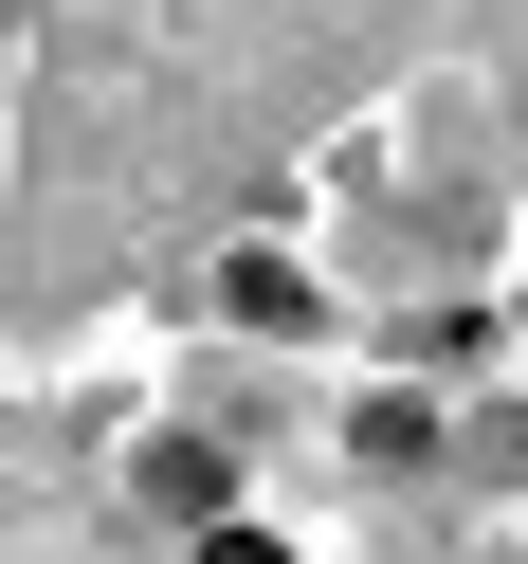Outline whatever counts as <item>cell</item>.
<instances>
[{
	"label": "cell",
	"mask_w": 528,
	"mask_h": 564,
	"mask_svg": "<svg viewBox=\"0 0 528 564\" xmlns=\"http://www.w3.org/2000/svg\"><path fill=\"white\" fill-rule=\"evenodd\" d=\"M219 491H237V455H219V437H164V455H147V510H164V528H237Z\"/></svg>",
	"instance_id": "cell-1"
},
{
	"label": "cell",
	"mask_w": 528,
	"mask_h": 564,
	"mask_svg": "<svg viewBox=\"0 0 528 564\" xmlns=\"http://www.w3.org/2000/svg\"><path fill=\"white\" fill-rule=\"evenodd\" d=\"M219 310H237V328H310V273H273V256H237V273H219Z\"/></svg>",
	"instance_id": "cell-2"
},
{
	"label": "cell",
	"mask_w": 528,
	"mask_h": 564,
	"mask_svg": "<svg viewBox=\"0 0 528 564\" xmlns=\"http://www.w3.org/2000/svg\"><path fill=\"white\" fill-rule=\"evenodd\" d=\"M201 564H292V546H273V528H201Z\"/></svg>",
	"instance_id": "cell-3"
}]
</instances>
